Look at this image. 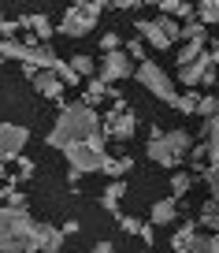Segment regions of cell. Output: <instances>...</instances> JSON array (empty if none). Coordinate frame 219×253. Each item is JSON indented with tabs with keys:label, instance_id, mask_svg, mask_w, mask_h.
I'll return each instance as SVG.
<instances>
[{
	"label": "cell",
	"instance_id": "1",
	"mask_svg": "<svg viewBox=\"0 0 219 253\" xmlns=\"http://www.w3.org/2000/svg\"><path fill=\"white\" fill-rule=\"evenodd\" d=\"M97 134H104V126H101V116H97L89 104L74 101V104H60V119H56V126L48 130L45 142L52 145V149L67 153L74 149V145H86L93 142Z\"/></svg>",
	"mask_w": 219,
	"mask_h": 253
},
{
	"label": "cell",
	"instance_id": "2",
	"mask_svg": "<svg viewBox=\"0 0 219 253\" xmlns=\"http://www.w3.org/2000/svg\"><path fill=\"white\" fill-rule=\"evenodd\" d=\"M0 253H37V220L26 209L0 205Z\"/></svg>",
	"mask_w": 219,
	"mask_h": 253
},
{
	"label": "cell",
	"instance_id": "3",
	"mask_svg": "<svg viewBox=\"0 0 219 253\" xmlns=\"http://www.w3.org/2000/svg\"><path fill=\"white\" fill-rule=\"evenodd\" d=\"M189 149L193 142L186 130H160V126L149 130V160L160 168H179L182 157H189Z\"/></svg>",
	"mask_w": 219,
	"mask_h": 253
},
{
	"label": "cell",
	"instance_id": "4",
	"mask_svg": "<svg viewBox=\"0 0 219 253\" xmlns=\"http://www.w3.org/2000/svg\"><path fill=\"white\" fill-rule=\"evenodd\" d=\"M101 11H104V0H86V4H71V8L63 11V23L56 26V30H60V34H67V38H86V34L97 26Z\"/></svg>",
	"mask_w": 219,
	"mask_h": 253
},
{
	"label": "cell",
	"instance_id": "5",
	"mask_svg": "<svg viewBox=\"0 0 219 253\" xmlns=\"http://www.w3.org/2000/svg\"><path fill=\"white\" fill-rule=\"evenodd\" d=\"M134 79L141 82V86L149 89L152 97H160L164 104H179V89H175V82L167 79V71L160 67V63H152V60H145V63H138V71H134Z\"/></svg>",
	"mask_w": 219,
	"mask_h": 253
},
{
	"label": "cell",
	"instance_id": "6",
	"mask_svg": "<svg viewBox=\"0 0 219 253\" xmlns=\"http://www.w3.org/2000/svg\"><path fill=\"white\" fill-rule=\"evenodd\" d=\"M134 130H138V116H134V108H126L123 93H111V112L104 116V134L115 138V142H130Z\"/></svg>",
	"mask_w": 219,
	"mask_h": 253
},
{
	"label": "cell",
	"instance_id": "7",
	"mask_svg": "<svg viewBox=\"0 0 219 253\" xmlns=\"http://www.w3.org/2000/svg\"><path fill=\"white\" fill-rule=\"evenodd\" d=\"M63 157H67V182H71V186H78V179H82V175L101 171L104 153H101V149H93V145L86 142V145H74V149H67Z\"/></svg>",
	"mask_w": 219,
	"mask_h": 253
},
{
	"label": "cell",
	"instance_id": "8",
	"mask_svg": "<svg viewBox=\"0 0 219 253\" xmlns=\"http://www.w3.org/2000/svg\"><path fill=\"white\" fill-rule=\"evenodd\" d=\"M204 149H208V168H204V182L212 186V201L219 205V116L208 119V126H204Z\"/></svg>",
	"mask_w": 219,
	"mask_h": 253
},
{
	"label": "cell",
	"instance_id": "9",
	"mask_svg": "<svg viewBox=\"0 0 219 253\" xmlns=\"http://www.w3.org/2000/svg\"><path fill=\"white\" fill-rule=\"evenodd\" d=\"M26 142H30V130L19 123H0V164H11V160L23 157Z\"/></svg>",
	"mask_w": 219,
	"mask_h": 253
},
{
	"label": "cell",
	"instance_id": "10",
	"mask_svg": "<svg viewBox=\"0 0 219 253\" xmlns=\"http://www.w3.org/2000/svg\"><path fill=\"white\" fill-rule=\"evenodd\" d=\"M130 71H134V60L126 52H104L97 79H101L104 86H111V82H119V79H130Z\"/></svg>",
	"mask_w": 219,
	"mask_h": 253
},
{
	"label": "cell",
	"instance_id": "11",
	"mask_svg": "<svg viewBox=\"0 0 219 253\" xmlns=\"http://www.w3.org/2000/svg\"><path fill=\"white\" fill-rule=\"evenodd\" d=\"M138 34H141V41H145V45L149 48H156V52H171V45L175 41L167 38L164 34V26H160V19H138Z\"/></svg>",
	"mask_w": 219,
	"mask_h": 253
},
{
	"label": "cell",
	"instance_id": "12",
	"mask_svg": "<svg viewBox=\"0 0 219 253\" xmlns=\"http://www.w3.org/2000/svg\"><path fill=\"white\" fill-rule=\"evenodd\" d=\"M212 67H216V60H212V52H204L201 60H193L189 67H182V71H179V82H182L186 89H193V86H204V75H208Z\"/></svg>",
	"mask_w": 219,
	"mask_h": 253
},
{
	"label": "cell",
	"instance_id": "13",
	"mask_svg": "<svg viewBox=\"0 0 219 253\" xmlns=\"http://www.w3.org/2000/svg\"><path fill=\"white\" fill-rule=\"evenodd\" d=\"M30 82H34V89H37L45 101H60V97H63V82H60L56 71H37Z\"/></svg>",
	"mask_w": 219,
	"mask_h": 253
},
{
	"label": "cell",
	"instance_id": "14",
	"mask_svg": "<svg viewBox=\"0 0 219 253\" xmlns=\"http://www.w3.org/2000/svg\"><path fill=\"white\" fill-rule=\"evenodd\" d=\"M63 238H67V235H63V227L45 223V220L37 223V253H56L63 246Z\"/></svg>",
	"mask_w": 219,
	"mask_h": 253
},
{
	"label": "cell",
	"instance_id": "15",
	"mask_svg": "<svg viewBox=\"0 0 219 253\" xmlns=\"http://www.w3.org/2000/svg\"><path fill=\"white\" fill-rule=\"evenodd\" d=\"M160 15H167V19H186V23H193L197 19V8L193 4H186V0H160Z\"/></svg>",
	"mask_w": 219,
	"mask_h": 253
},
{
	"label": "cell",
	"instance_id": "16",
	"mask_svg": "<svg viewBox=\"0 0 219 253\" xmlns=\"http://www.w3.org/2000/svg\"><path fill=\"white\" fill-rule=\"evenodd\" d=\"M119 227H123L126 235H138L145 246L156 242V231H152V223H145V220H134V216H119Z\"/></svg>",
	"mask_w": 219,
	"mask_h": 253
},
{
	"label": "cell",
	"instance_id": "17",
	"mask_svg": "<svg viewBox=\"0 0 219 253\" xmlns=\"http://www.w3.org/2000/svg\"><path fill=\"white\" fill-rule=\"evenodd\" d=\"M175 216H179V201L175 198H164L152 205V227H167V223H175Z\"/></svg>",
	"mask_w": 219,
	"mask_h": 253
},
{
	"label": "cell",
	"instance_id": "18",
	"mask_svg": "<svg viewBox=\"0 0 219 253\" xmlns=\"http://www.w3.org/2000/svg\"><path fill=\"white\" fill-rule=\"evenodd\" d=\"M19 26H30V30H34V38H37L41 45H45V41L52 38V30H56V26L48 23V15H45V11H41V15H23V19H19Z\"/></svg>",
	"mask_w": 219,
	"mask_h": 253
},
{
	"label": "cell",
	"instance_id": "19",
	"mask_svg": "<svg viewBox=\"0 0 219 253\" xmlns=\"http://www.w3.org/2000/svg\"><path fill=\"white\" fill-rule=\"evenodd\" d=\"M126 171H134V157H108V153H104L101 175H108V179H119V175H126Z\"/></svg>",
	"mask_w": 219,
	"mask_h": 253
},
{
	"label": "cell",
	"instance_id": "20",
	"mask_svg": "<svg viewBox=\"0 0 219 253\" xmlns=\"http://www.w3.org/2000/svg\"><path fill=\"white\" fill-rule=\"evenodd\" d=\"M123 194H126V182H123V179H115V182H111V186L101 194V205L108 209L115 220H119V201H123Z\"/></svg>",
	"mask_w": 219,
	"mask_h": 253
},
{
	"label": "cell",
	"instance_id": "21",
	"mask_svg": "<svg viewBox=\"0 0 219 253\" xmlns=\"http://www.w3.org/2000/svg\"><path fill=\"white\" fill-rule=\"evenodd\" d=\"M111 93H115V89H111V86H104L101 79H89V82H86V97H82V104L97 108V104H101V101H108Z\"/></svg>",
	"mask_w": 219,
	"mask_h": 253
},
{
	"label": "cell",
	"instance_id": "22",
	"mask_svg": "<svg viewBox=\"0 0 219 253\" xmlns=\"http://www.w3.org/2000/svg\"><path fill=\"white\" fill-rule=\"evenodd\" d=\"M197 227H201L197 220H186L179 231H175V238H171V250H175V253H182V250H186V246L197 238Z\"/></svg>",
	"mask_w": 219,
	"mask_h": 253
},
{
	"label": "cell",
	"instance_id": "23",
	"mask_svg": "<svg viewBox=\"0 0 219 253\" xmlns=\"http://www.w3.org/2000/svg\"><path fill=\"white\" fill-rule=\"evenodd\" d=\"M26 52H30V48H26L23 41H0V60H19V63H26Z\"/></svg>",
	"mask_w": 219,
	"mask_h": 253
},
{
	"label": "cell",
	"instance_id": "24",
	"mask_svg": "<svg viewBox=\"0 0 219 253\" xmlns=\"http://www.w3.org/2000/svg\"><path fill=\"white\" fill-rule=\"evenodd\" d=\"M189 186H193V175H189V171H175V175H171V198H175V201L186 198Z\"/></svg>",
	"mask_w": 219,
	"mask_h": 253
},
{
	"label": "cell",
	"instance_id": "25",
	"mask_svg": "<svg viewBox=\"0 0 219 253\" xmlns=\"http://www.w3.org/2000/svg\"><path fill=\"white\" fill-rule=\"evenodd\" d=\"M204 34H208V26H201L193 19V23H182V41L186 45H204Z\"/></svg>",
	"mask_w": 219,
	"mask_h": 253
},
{
	"label": "cell",
	"instance_id": "26",
	"mask_svg": "<svg viewBox=\"0 0 219 253\" xmlns=\"http://www.w3.org/2000/svg\"><path fill=\"white\" fill-rule=\"evenodd\" d=\"M197 23H201V26L219 23V0H204V4H197Z\"/></svg>",
	"mask_w": 219,
	"mask_h": 253
},
{
	"label": "cell",
	"instance_id": "27",
	"mask_svg": "<svg viewBox=\"0 0 219 253\" xmlns=\"http://www.w3.org/2000/svg\"><path fill=\"white\" fill-rule=\"evenodd\" d=\"M175 108H179L182 116H197V108H201V93H193V89L179 93V104H175Z\"/></svg>",
	"mask_w": 219,
	"mask_h": 253
},
{
	"label": "cell",
	"instance_id": "28",
	"mask_svg": "<svg viewBox=\"0 0 219 253\" xmlns=\"http://www.w3.org/2000/svg\"><path fill=\"white\" fill-rule=\"evenodd\" d=\"M201 56H204V45H182L179 52H175V60H179V71H182V67H189L193 60H201Z\"/></svg>",
	"mask_w": 219,
	"mask_h": 253
},
{
	"label": "cell",
	"instance_id": "29",
	"mask_svg": "<svg viewBox=\"0 0 219 253\" xmlns=\"http://www.w3.org/2000/svg\"><path fill=\"white\" fill-rule=\"evenodd\" d=\"M71 67H74V75H82V79H93V56L89 52H78V56H71Z\"/></svg>",
	"mask_w": 219,
	"mask_h": 253
},
{
	"label": "cell",
	"instance_id": "30",
	"mask_svg": "<svg viewBox=\"0 0 219 253\" xmlns=\"http://www.w3.org/2000/svg\"><path fill=\"white\" fill-rule=\"evenodd\" d=\"M197 223H201V227H212V231H216V235H219V205H216V201H204V212H201V220H197Z\"/></svg>",
	"mask_w": 219,
	"mask_h": 253
},
{
	"label": "cell",
	"instance_id": "31",
	"mask_svg": "<svg viewBox=\"0 0 219 253\" xmlns=\"http://www.w3.org/2000/svg\"><path fill=\"white\" fill-rule=\"evenodd\" d=\"M56 75H60V82H63V86H82V75H74V67H71L67 60H60V63H56Z\"/></svg>",
	"mask_w": 219,
	"mask_h": 253
},
{
	"label": "cell",
	"instance_id": "32",
	"mask_svg": "<svg viewBox=\"0 0 219 253\" xmlns=\"http://www.w3.org/2000/svg\"><path fill=\"white\" fill-rule=\"evenodd\" d=\"M0 201H8V209H26V194H19V190L11 186V182H8L4 190H0Z\"/></svg>",
	"mask_w": 219,
	"mask_h": 253
},
{
	"label": "cell",
	"instance_id": "33",
	"mask_svg": "<svg viewBox=\"0 0 219 253\" xmlns=\"http://www.w3.org/2000/svg\"><path fill=\"white\" fill-rule=\"evenodd\" d=\"M197 116L216 119V116H219V97H201V108H197Z\"/></svg>",
	"mask_w": 219,
	"mask_h": 253
},
{
	"label": "cell",
	"instance_id": "34",
	"mask_svg": "<svg viewBox=\"0 0 219 253\" xmlns=\"http://www.w3.org/2000/svg\"><path fill=\"white\" fill-rule=\"evenodd\" d=\"M126 52H130V60L145 63V52H149V45H145V41H141V38H134L130 45H126Z\"/></svg>",
	"mask_w": 219,
	"mask_h": 253
},
{
	"label": "cell",
	"instance_id": "35",
	"mask_svg": "<svg viewBox=\"0 0 219 253\" xmlns=\"http://www.w3.org/2000/svg\"><path fill=\"white\" fill-rule=\"evenodd\" d=\"M19 30H23V26H19V19H4V23H0V34H4V41H15Z\"/></svg>",
	"mask_w": 219,
	"mask_h": 253
},
{
	"label": "cell",
	"instance_id": "36",
	"mask_svg": "<svg viewBox=\"0 0 219 253\" xmlns=\"http://www.w3.org/2000/svg\"><path fill=\"white\" fill-rule=\"evenodd\" d=\"M182 253H212V246H208V238H201V235H197V238H193V242H189Z\"/></svg>",
	"mask_w": 219,
	"mask_h": 253
},
{
	"label": "cell",
	"instance_id": "37",
	"mask_svg": "<svg viewBox=\"0 0 219 253\" xmlns=\"http://www.w3.org/2000/svg\"><path fill=\"white\" fill-rule=\"evenodd\" d=\"M15 164H19V171H15L19 179H30V175H34V160H30V157H19Z\"/></svg>",
	"mask_w": 219,
	"mask_h": 253
},
{
	"label": "cell",
	"instance_id": "38",
	"mask_svg": "<svg viewBox=\"0 0 219 253\" xmlns=\"http://www.w3.org/2000/svg\"><path fill=\"white\" fill-rule=\"evenodd\" d=\"M101 48H104V52H119V34H104Z\"/></svg>",
	"mask_w": 219,
	"mask_h": 253
},
{
	"label": "cell",
	"instance_id": "39",
	"mask_svg": "<svg viewBox=\"0 0 219 253\" xmlns=\"http://www.w3.org/2000/svg\"><path fill=\"white\" fill-rule=\"evenodd\" d=\"M78 231H82V223H78V220H74V216H71V220H67V223H63V235H78Z\"/></svg>",
	"mask_w": 219,
	"mask_h": 253
},
{
	"label": "cell",
	"instance_id": "40",
	"mask_svg": "<svg viewBox=\"0 0 219 253\" xmlns=\"http://www.w3.org/2000/svg\"><path fill=\"white\" fill-rule=\"evenodd\" d=\"M93 253H115V246H111V242H108V238H101V242H97V246H93Z\"/></svg>",
	"mask_w": 219,
	"mask_h": 253
},
{
	"label": "cell",
	"instance_id": "41",
	"mask_svg": "<svg viewBox=\"0 0 219 253\" xmlns=\"http://www.w3.org/2000/svg\"><path fill=\"white\" fill-rule=\"evenodd\" d=\"M119 11H138V0H115Z\"/></svg>",
	"mask_w": 219,
	"mask_h": 253
},
{
	"label": "cell",
	"instance_id": "42",
	"mask_svg": "<svg viewBox=\"0 0 219 253\" xmlns=\"http://www.w3.org/2000/svg\"><path fill=\"white\" fill-rule=\"evenodd\" d=\"M212 60H216V63H219V38H216V41H212Z\"/></svg>",
	"mask_w": 219,
	"mask_h": 253
},
{
	"label": "cell",
	"instance_id": "43",
	"mask_svg": "<svg viewBox=\"0 0 219 253\" xmlns=\"http://www.w3.org/2000/svg\"><path fill=\"white\" fill-rule=\"evenodd\" d=\"M208 246H212V253H219V235H212V238H208Z\"/></svg>",
	"mask_w": 219,
	"mask_h": 253
},
{
	"label": "cell",
	"instance_id": "44",
	"mask_svg": "<svg viewBox=\"0 0 219 253\" xmlns=\"http://www.w3.org/2000/svg\"><path fill=\"white\" fill-rule=\"evenodd\" d=\"M0 179H15V175L8 171V164H0Z\"/></svg>",
	"mask_w": 219,
	"mask_h": 253
},
{
	"label": "cell",
	"instance_id": "45",
	"mask_svg": "<svg viewBox=\"0 0 219 253\" xmlns=\"http://www.w3.org/2000/svg\"><path fill=\"white\" fill-rule=\"evenodd\" d=\"M0 23H4V15H0Z\"/></svg>",
	"mask_w": 219,
	"mask_h": 253
}]
</instances>
